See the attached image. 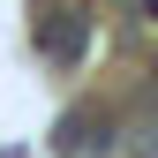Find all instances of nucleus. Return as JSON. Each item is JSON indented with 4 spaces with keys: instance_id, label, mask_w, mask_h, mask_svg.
Returning a JSON list of instances; mask_svg holds the SVG:
<instances>
[{
    "instance_id": "nucleus-2",
    "label": "nucleus",
    "mask_w": 158,
    "mask_h": 158,
    "mask_svg": "<svg viewBox=\"0 0 158 158\" xmlns=\"http://www.w3.org/2000/svg\"><path fill=\"white\" fill-rule=\"evenodd\" d=\"M113 135H121V121H113L106 106H83V113L60 121L53 151H60V158H113Z\"/></svg>"
},
{
    "instance_id": "nucleus-1",
    "label": "nucleus",
    "mask_w": 158,
    "mask_h": 158,
    "mask_svg": "<svg viewBox=\"0 0 158 158\" xmlns=\"http://www.w3.org/2000/svg\"><path fill=\"white\" fill-rule=\"evenodd\" d=\"M30 45L53 68H75L90 53V0H30Z\"/></svg>"
}]
</instances>
